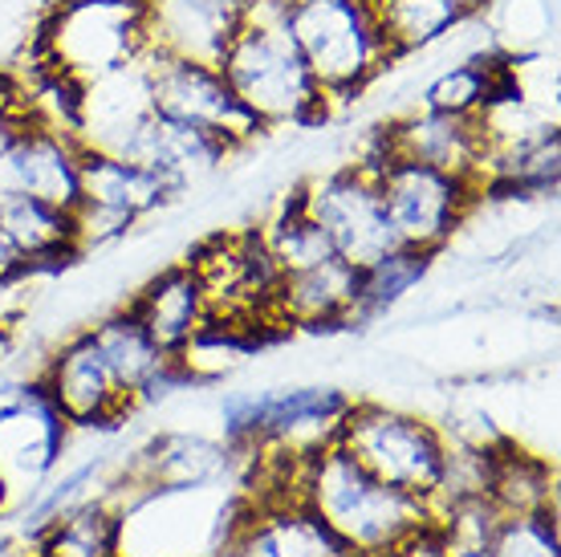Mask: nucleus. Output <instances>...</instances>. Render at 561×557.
<instances>
[{"label":"nucleus","mask_w":561,"mask_h":557,"mask_svg":"<svg viewBox=\"0 0 561 557\" xmlns=\"http://www.w3.org/2000/svg\"><path fill=\"white\" fill-rule=\"evenodd\" d=\"M21 269H25V265H21V257H16L13 245H9V240H4V232H0V285H4V281H13Z\"/></svg>","instance_id":"nucleus-29"},{"label":"nucleus","mask_w":561,"mask_h":557,"mask_svg":"<svg viewBox=\"0 0 561 557\" xmlns=\"http://www.w3.org/2000/svg\"><path fill=\"white\" fill-rule=\"evenodd\" d=\"M90 338L102 350V359L111 366L118 390L130 399V407L159 403V399H168L175 390L192 387V378L183 375V366L171 359L168 350L154 346L151 334L130 318L127 306L94 321Z\"/></svg>","instance_id":"nucleus-16"},{"label":"nucleus","mask_w":561,"mask_h":557,"mask_svg":"<svg viewBox=\"0 0 561 557\" xmlns=\"http://www.w3.org/2000/svg\"><path fill=\"white\" fill-rule=\"evenodd\" d=\"M147 70H151V106L171 123H183L192 130H204L220 139L228 151H240L244 143L261 135V126L240 111L228 82L208 61H187V57H163L147 49Z\"/></svg>","instance_id":"nucleus-10"},{"label":"nucleus","mask_w":561,"mask_h":557,"mask_svg":"<svg viewBox=\"0 0 561 557\" xmlns=\"http://www.w3.org/2000/svg\"><path fill=\"white\" fill-rule=\"evenodd\" d=\"M256 0H142L147 49L216 66Z\"/></svg>","instance_id":"nucleus-15"},{"label":"nucleus","mask_w":561,"mask_h":557,"mask_svg":"<svg viewBox=\"0 0 561 557\" xmlns=\"http://www.w3.org/2000/svg\"><path fill=\"white\" fill-rule=\"evenodd\" d=\"M216 70L240 102V111L261 130L313 126L330 111V98L318 90L313 73L306 70V61L280 25L277 0H256L244 25L225 45Z\"/></svg>","instance_id":"nucleus-2"},{"label":"nucleus","mask_w":561,"mask_h":557,"mask_svg":"<svg viewBox=\"0 0 561 557\" xmlns=\"http://www.w3.org/2000/svg\"><path fill=\"white\" fill-rule=\"evenodd\" d=\"M375 180H379L382 208L399 249L423 252V257H435L444 249L463 228L468 212L484 200L472 180L415 163V159H394V155L382 159Z\"/></svg>","instance_id":"nucleus-6"},{"label":"nucleus","mask_w":561,"mask_h":557,"mask_svg":"<svg viewBox=\"0 0 561 557\" xmlns=\"http://www.w3.org/2000/svg\"><path fill=\"white\" fill-rule=\"evenodd\" d=\"M228 468V447L211 444L204 435H159L139 461L130 480L163 492H187V488H211Z\"/></svg>","instance_id":"nucleus-22"},{"label":"nucleus","mask_w":561,"mask_h":557,"mask_svg":"<svg viewBox=\"0 0 561 557\" xmlns=\"http://www.w3.org/2000/svg\"><path fill=\"white\" fill-rule=\"evenodd\" d=\"M337 447H346L382 485L408 492L415 501H432L439 476H444V428L432 419L382 403H354L337 423Z\"/></svg>","instance_id":"nucleus-5"},{"label":"nucleus","mask_w":561,"mask_h":557,"mask_svg":"<svg viewBox=\"0 0 561 557\" xmlns=\"http://www.w3.org/2000/svg\"><path fill=\"white\" fill-rule=\"evenodd\" d=\"M240 557H354L334 533L322 525L306 501L249 504L240 501V521L232 533Z\"/></svg>","instance_id":"nucleus-18"},{"label":"nucleus","mask_w":561,"mask_h":557,"mask_svg":"<svg viewBox=\"0 0 561 557\" xmlns=\"http://www.w3.org/2000/svg\"><path fill=\"white\" fill-rule=\"evenodd\" d=\"M294 195L346 265L366 269L391 249H399L387 208H382L375 171L358 168V163H342V168L322 171L309 183H301Z\"/></svg>","instance_id":"nucleus-7"},{"label":"nucleus","mask_w":561,"mask_h":557,"mask_svg":"<svg viewBox=\"0 0 561 557\" xmlns=\"http://www.w3.org/2000/svg\"><path fill=\"white\" fill-rule=\"evenodd\" d=\"M37 390L61 416L66 428H114L118 419H127L135 411L130 399L114 383L111 366L102 359V350L94 346L90 330H78L54 350Z\"/></svg>","instance_id":"nucleus-12"},{"label":"nucleus","mask_w":561,"mask_h":557,"mask_svg":"<svg viewBox=\"0 0 561 557\" xmlns=\"http://www.w3.org/2000/svg\"><path fill=\"white\" fill-rule=\"evenodd\" d=\"M49 78L73 90L147 54L142 0H57L37 33Z\"/></svg>","instance_id":"nucleus-4"},{"label":"nucleus","mask_w":561,"mask_h":557,"mask_svg":"<svg viewBox=\"0 0 561 557\" xmlns=\"http://www.w3.org/2000/svg\"><path fill=\"white\" fill-rule=\"evenodd\" d=\"M127 309H130V318L151 334L154 346L168 350L171 359H175V354L204 330V321L211 318L204 285H199L196 273L187 269V261L163 269V273H154V277L130 297Z\"/></svg>","instance_id":"nucleus-20"},{"label":"nucleus","mask_w":561,"mask_h":557,"mask_svg":"<svg viewBox=\"0 0 561 557\" xmlns=\"http://www.w3.org/2000/svg\"><path fill=\"white\" fill-rule=\"evenodd\" d=\"M489 501L505 516L517 513H549L558 509V476L553 464H546L534 452H520L505 440L492 456Z\"/></svg>","instance_id":"nucleus-24"},{"label":"nucleus","mask_w":561,"mask_h":557,"mask_svg":"<svg viewBox=\"0 0 561 557\" xmlns=\"http://www.w3.org/2000/svg\"><path fill=\"white\" fill-rule=\"evenodd\" d=\"M228 155L232 151H228L225 143L204 135V130H192V126L171 123L163 114H151V118L130 135L127 147L118 151V159H127L135 168L159 175L171 192L180 195L187 183L211 175Z\"/></svg>","instance_id":"nucleus-19"},{"label":"nucleus","mask_w":561,"mask_h":557,"mask_svg":"<svg viewBox=\"0 0 561 557\" xmlns=\"http://www.w3.org/2000/svg\"><path fill=\"white\" fill-rule=\"evenodd\" d=\"M256 232H261V245L268 249L277 273L313 269V265H322V261H330V257H337V252L330 249V240H325L322 228L309 220L306 208L297 204V195H289Z\"/></svg>","instance_id":"nucleus-26"},{"label":"nucleus","mask_w":561,"mask_h":557,"mask_svg":"<svg viewBox=\"0 0 561 557\" xmlns=\"http://www.w3.org/2000/svg\"><path fill=\"white\" fill-rule=\"evenodd\" d=\"M154 114L147 54L73 90V139L85 151L118 155Z\"/></svg>","instance_id":"nucleus-13"},{"label":"nucleus","mask_w":561,"mask_h":557,"mask_svg":"<svg viewBox=\"0 0 561 557\" xmlns=\"http://www.w3.org/2000/svg\"><path fill=\"white\" fill-rule=\"evenodd\" d=\"M354 306H358V269L346 265L342 257H330L313 269L280 273L268 302V321L273 330H334V326H354Z\"/></svg>","instance_id":"nucleus-17"},{"label":"nucleus","mask_w":561,"mask_h":557,"mask_svg":"<svg viewBox=\"0 0 561 557\" xmlns=\"http://www.w3.org/2000/svg\"><path fill=\"white\" fill-rule=\"evenodd\" d=\"M370 9L394 61L444 45L468 21L456 0H370Z\"/></svg>","instance_id":"nucleus-23"},{"label":"nucleus","mask_w":561,"mask_h":557,"mask_svg":"<svg viewBox=\"0 0 561 557\" xmlns=\"http://www.w3.org/2000/svg\"><path fill=\"white\" fill-rule=\"evenodd\" d=\"M0 232L28 273L66 269L82 257L78 232H73V212L33 200V195H0Z\"/></svg>","instance_id":"nucleus-21"},{"label":"nucleus","mask_w":561,"mask_h":557,"mask_svg":"<svg viewBox=\"0 0 561 557\" xmlns=\"http://www.w3.org/2000/svg\"><path fill=\"white\" fill-rule=\"evenodd\" d=\"M489 557H561L558 509L505 516L489 545Z\"/></svg>","instance_id":"nucleus-28"},{"label":"nucleus","mask_w":561,"mask_h":557,"mask_svg":"<svg viewBox=\"0 0 561 557\" xmlns=\"http://www.w3.org/2000/svg\"><path fill=\"white\" fill-rule=\"evenodd\" d=\"M379 135L382 151L394 155V159H415V163H427V168L463 175V180H472L480 187L484 151H489L484 118H463V114H439L411 106L408 114H399L387 126H379Z\"/></svg>","instance_id":"nucleus-14"},{"label":"nucleus","mask_w":561,"mask_h":557,"mask_svg":"<svg viewBox=\"0 0 561 557\" xmlns=\"http://www.w3.org/2000/svg\"><path fill=\"white\" fill-rule=\"evenodd\" d=\"M208 557H240V554L232 549V545H228V549H216V554H208Z\"/></svg>","instance_id":"nucleus-31"},{"label":"nucleus","mask_w":561,"mask_h":557,"mask_svg":"<svg viewBox=\"0 0 561 557\" xmlns=\"http://www.w3.org/2000/svg\"><path fill=\"white\" fill-rule=\"evenodd\" d=\"M456 4H460V9H463L468 16H480V13H484V9L492 4V0H456Z\"/></svg>","instance_id":"nucleus-30"},{"label":"nucleus","mask_w":561,"mask_h":557,"mask_svg":"<svg viewBox=\"0 0 561 557\" xmlns=\"http://www.w3.org/2000/svg\"><path fill=\"white\" fill-rule=\"evenodd\" d=\"M280 25L330 102L363 94L394 66L370 0H285Z\"/></svg>","instance_id":"nucleus-3"},{"label":"nucleus","mask_w":561,"mask_h":557,"mask_svg":"<svg viewBox=\"0 0 561 557\" xmlns=\"http://www.w3.org/2000/svg\"><path fill=\"white\" fill-rule=\"evenodd\" d=\"M85 147L70 130L42 118H16L0 126V195H33L57 208L78 204Z\"/></svg>","instance_id":"nucleus-11"},{"label":"nucleus","mask_w":561,"mask_h":557,"mask_svg":"<svg viewBox=\"0 0 561 557\" xmlns=\"http://www.w3.org/2000/svg\"><path fill=\"white\" fill-rule=\"evenodd\" d=\"M432 257L411 249H391L375 265L358 269V306H354V326L366 318H379L394 302H403L423 277H427Z\"/></svg>","instance_id":"nucleus-27"},{"label":"nucleus","mask_w":561,"mask_h":557,"mask_svg":"<svg viewBox=\"0 0 561 557\" xmlns=\"http://www.w3.org/2000/svg\"><path fill=\"white\" fill-rule=\"evenodd\" d=\"M168 200H175V192L159 175L135 168L118 155L85 151L82 187H78V204H73V232H78L82 257L90 249L127 237L135 224L159 212Z\"/></svg>","instance_id":"nucleus-9"},{"label":"nucleus","mask_w":561,"mask_h":557,"mask_svg":"<svg viewBox=\"0 0 561 557\" xmlns=\"http://www.w3.org/2000/svg\"><path fill=\"white\" fill-rule=\"evenodd\" d=\"M187 269L196 273V281L204 285L211 318L232 321L253 330L256 338H265L273 330L268 321V302L277 289V265L268 249L261 245L256 228L244 232H220V237L204 240L192 257Z\"/></svg>","instance_id":"nucleus-8"},{"label":"nucleus","mask_w":561,"mask_h":557,"mask_svg":"<svg viewBox=\"0 0 561 557\" xmlns=\"http://www.w3.org/2000/svg\"><path fill=\"white\" fill-rule=\"evenodd\" d=\"M306 504L354 557H399L435 530L427 504L382 485L337 444L309 456Z\"/></svg>","instance_id":"nucleus-1"},{"label":"nucleus","mask_w":561,"mask_h":557,"mask_svg":"<svg viewBox=\"0 0 561 557\" xmlns=\"http://www.w3.org/2000/svg\"><path fill=\"white\" fill-rule=\"evenodd\" d=\"M37 557H118V513L106 501H78L45 521Z\"/></svg>","instance_id":"nucleus-25"}]
</instances>
